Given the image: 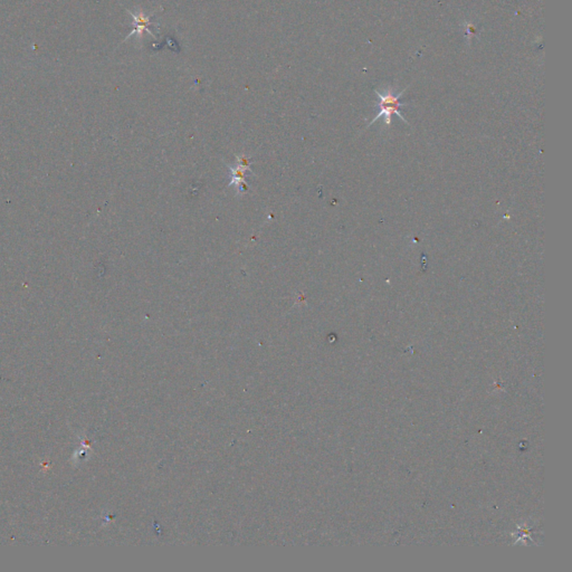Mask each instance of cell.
Here are the masks:
<instances>
[{
  "instance_id": "cell-1",
  "label": "cell",
  "mask_w": 572,
  "mask_h": 572,
  "mask_svg": "<svg viewBox=\"0 0 572 572\" xmlns=\"http://www.w3.org/2000/svg\"><path fill=\"white\" fill-rule=\"evenodd\" d=\"M405 91H406V89H403L402 92L398 93L397 95H395L391 89H388V91L384 94H381L380 92L376 91V94L379 96V99H380V102H379L380 112H379L377 116L373 118V120L370 122L369 125H371L373 122H376L377 120H379L380 118H383L386 124L390 125L391 124V117H393L394 114L398 116L403 122L407 123L406 119L403 118V116L400 113V108L403 105H406V104H403L400 102V98L402 96V94L405 93Z\"/></svg>"
},
{
  "instance_id": "cell-2",
  "label": "cell",
  "mask_w": 572,
  "mask_h": 572,
  "mask_svg": "<svg viewBox=\"0 0 572 572\" xmlns=\"http://www.w3.org/2000/svg\"><path fill=\"white\" fill-rule=\"evenodd\" d=\"M129 13H130V11H129ZM130 15H131L132 17H133V20H134V21H133V27H134V29L129 34L128 38L131 37V36L133 35V34L142 35V32H143V31H147L148 33H150V34L152 35V33L150 32L149 29H148V26L150 25V24H151V21H150V19H149V17L144 16L142 13H140L139 15H134L133 13H130Z\"/></svg>"
}]
</instances>
